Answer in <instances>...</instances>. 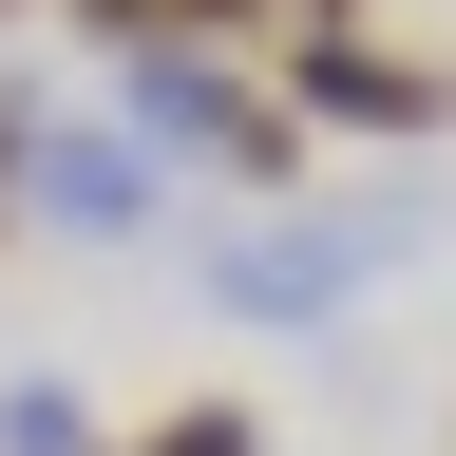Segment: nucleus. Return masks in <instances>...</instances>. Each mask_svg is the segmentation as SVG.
<instances>
[{
  "instance_id": "obj_1",
  "label": "nucleus",
  "mask_w": 456,
  "mask_h": 456,
  "mask_svg": "<svg viewBox=\"0 0 456 456\" xmlns=\"http://www.w3.org/2000/svg\"><path fill=\"white\" fill-rule=\"evenodd\" d=\"M419 228H437L419 191H362V209H305V191H285L266 228H228V248H209V285H228V323H342Z\"/></svg>"
},
{
  "instance_id": "obj_2",
  "label": "nucleus",
  "mask_w": 456,
  "mask_h": 456,
  "mask_svg": "<svg viewBox=\"0 0 456 456\" xmlns=\"http://www.w3.org/2000/svg\"><path fill=\"white\" fill-rule=\"evenodd\" d=\"M20 209H38V228H77V248H134V228L171 209V152L134 134V114H38Z\"/></svg>"
},
{
  "instance_id": "obj_3",
  "label": "nucleus",
  "mask_w": 456,
  "mask_h": 456,
  "mask_svg": "<svg viewBox=\"0 0 456 456\" xmlns=\"http://www.w3.org/2000/svg\"><path fill=\"white\" fill-rule=\"evenodd\" d=\"M285 114H305V134H437L456 95H437L380 20H323V38H285Z\"/></svg>"
},
{
  "instance_id": "obj_4",
  "label": "nucleus",
  "mask_w": 456,
  "mask_h": 456,
  "mask_svg": "<svg viewBox=\"0 0 456 456\" xmlns=\"http://www.w3.org/2000/svg\"><path fill=\"white\" fill-rule=\"evenodd\" d=\"M0 456H95V399L57 362H20V380H0Z\"/></svg>"
},
{
  "instance_id": "obj_5",
  "label": "nucleus",
  "mask_w": 456,
  "mask_h": 456,
  "mask_svg": "<svg viewBox=\"0 0 456 456\" xmlns=\"http://www.w3.org/2000/svg\"><path fill=\"white\" fill-rule=\"evenodd\" d=\"M95 456H266V419H248V399H171V419L95 437Z\"/></svg>"
},
{
  "instance_id": "obj_6",
  "label": "nucleus",
  "mask_w": 456,
  "mask_h": 456,
  "mask_svg": "<svg viewBox=\"0 0 456 456\" xmlns=\"http://www.w3.org/2000/svg\"><path fill=\"white\" fill-rule=\"evenodd\" d=\"M20 152H38V114H20V95H0V228H20Z\"/></svg>"
},
{
  "instance_id": "obj_7",
  "label": "nucleus",
  "mask_w": 456,
  "mask_h": 456,
  "mask_svg": "<svg viewBox=\"0 0 456 456\" xmlns=\"http://www.w3.org/2000/svg\"><path fill=\"white\" fill-rule=\"evenodd\" d=\"M0 20H38V0H0Z\"/></svg>"
}]
</instances>
